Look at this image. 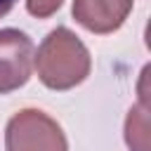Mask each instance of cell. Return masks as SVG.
I'll return each mask as SVG.
<instances>
[{
	"label": "cell",
	"mask_w": 151,
	"mask_h": 151,
	"mask_svg": "<svg viewBox=\"0 0 151 151\" xmlns=\"http://www.w3.org/2000/svg\"><path fill=\"white\" fill-rule=\"evenodd\" d=\"M73 19L90 33L118 31L132 12V0H73Z\"/></svg>",
	"instance_id": "277c9868"
},
{
	"label": "cell",
	"mask_w": 151,
	"mask_h": 151,
	"mask_svg": "<svg viewBox=\"0 0 151 151\" xmlns=\"http://www.w3.org/2000/svg\"><path fill=\"white\" fill-rule=\"evenodd\" d=\"M149 118H146V106L144 101L132 106L125 120V142L130 151H149Z\"/></svg>",
	"instance_id": "5b68a950"
},
{
	"label": "cell",
	"mask_w": 151,
	"mask_h": 151,
	"mask_svg": "<svg viewBox=\"0 0 151 151\" xmlns=\"http://www.w3.org/2000/svg\"><path fill=\"white\" fill-rule=\"evenodd\" d=\"M61 2L64 0H26V9L35 19H47L61 7Z\"/></svg>",
	"instance_id": "8992f818"
},
{
	"label": "cell",
	"mask_w": 151,
	"mask_h": 151,
	"mask_svg": "<svg viewBox=\"0 0 151 151\" xmlns=\"http://www.w3.org/2000/svg\"><path fill=\"white\" fill-rule=\"evenodd\" d=\"M33 71V42L19 28H0V94L24 87Z\"/></svg>",
	"instance_id": "3957f363"
},
{
	"label": "cell",
	"mask_w": 151,
	"mask_h": 151,
	"mask_svg": "<svg viewBox=\"0 0 151 151\" xmlns=\"http://www.w3.org/2000/svg\"><path fill=\"white\" fill-rule=\"evenodd\" d=\"M7 151H68L61 125L40 109H21L5 127Z\"/></svg>",
	"instance_id": "7a4b0ae2"
},
{
	"label": "cell",
	"mask_w": 151,
	"mask_h": 151,
	"mask_svg": "<svg viewBox=\"0 0 151 151\" xmlns=\"http://www.w3.org/2000/svg\"><path fill=\"white\" fill-rule=\"evenodd\" d=\"M38 78L45 87L64 92L80 85L92 68V57L85 42L66 26H59L47 33L33 54Z\"/></svg>",
	"instance_id": "6da1fadb"
},
{
	"label": "cell",
	"mask_w": 151,
	"mask_h": 151,
	"mask_svg": "<svg viewBox=\"0 0 151 151\" xmlns=\"http://www.w3.org/2000/svg\"><path fill=\"white\" fill-rule=\"evenodd\" d=\"M14 2H17V0H0V17L9 14V12H12V7H14Z\"/></svg>",
	"instance_id": "52a82bcc"
}]
</instances>
